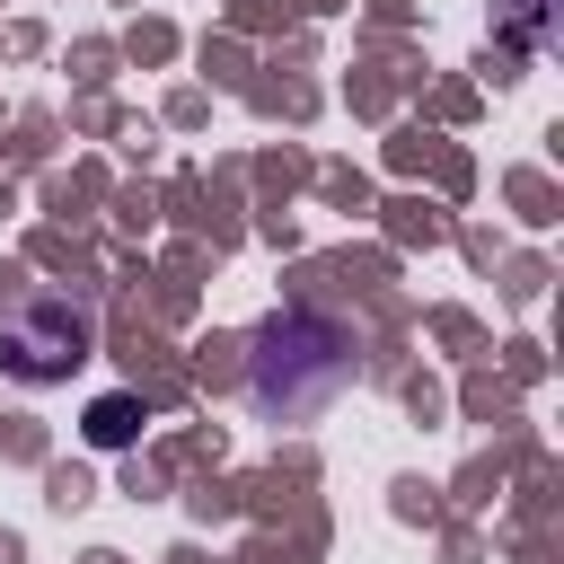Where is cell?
<instances>
[{
	"label": "cell",
	"instance_id": "cell-1",
	"mask_svg": "<svg viewBox=\"0 0 564 564\" xmlns=\"http://www.w3.org/2000/svg\"><path fill=\"white\" fill-rule=\"evenodd\" d=\"M352 370H361L352 326H335V317H317V308H291V317H273V326L256 335V352H247V405H256L264 423H317V414L352 388Z\"/></svg>",
	"mask_w": 564,
	"mask_h": 564
},
{
	"label": "cell",
	"instance_id": "cell-2",
	"mask_svg": "<svg viewBox=\"0 0 564 564\" xmlns=\"http://www.w3.org/2000/svg\"><path fill=\"white\" fill-rule=\"evenodd\" d=\"M88 344H97L88 300H70V291H18V300H0V370L18 388L70 379L88 361Z\"/></svg>",
	"mask_w": 564,
	"mask_h": 564
},
{
	"label": "cell",
	"instance_id": "cell-3",
	"mask_svg": "<svg viewBox=\"0 0 564 564\" xmlns=\"http://www.w3.org/2000/svg\"><path fill=\"white\" fill-rule=\"evenodd\" d=\"M132 432H141V405H132V397H97V405H88V441H97V449H123Z\"/></svg>",
	"mask_w": 564,
	"mask_h": 564
}]
</instances>
